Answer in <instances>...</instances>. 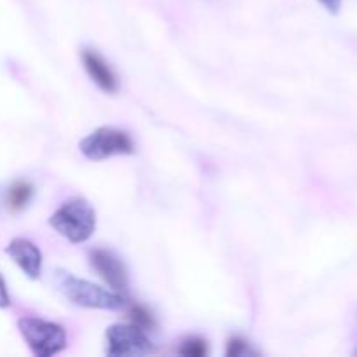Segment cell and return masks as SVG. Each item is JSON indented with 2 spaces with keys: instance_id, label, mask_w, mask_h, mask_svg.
I'll use <instances>...</instances> for the list:
<instances>
[{
  "instance_id": "cell-11",
  "label": "cell",
  "mask_w": 357,
  "mask_h": 357,
  "mask_svg": "<svg viewBox=\"0 0 357 357\" xmlns=\"http://www.w3.org/2000/svg\"><path fill=\"white\" fill-rule=\"evenodd\" d=\"M178 354L185 357H206L209 354L208 342H206L204 338L199 337L187 338V340H183V344L180 345V349H178Z\"/></svg>"
},
{
  "instance_id": "cell-8",
  "label": "cell",
  "mask_w": 357,
  "mask_h": 357,
  "mask_svg": "<svg viewBox=\"0 0 357 357\" xmlns=\"http://www.w3.org/2000/svg\"><path fill=\"white\" fill-rule=\"evenodd\" d=\"M82 63L86 68L87 75L93 79V82L100 87L105 93H117L119 89V80L115 77L114 70L108 66V63L101 58L100 52L94 49H84L82 51Z\"/></svg>"
},
{
  "instance_id": "cell-2",
  "label": "cell",
  "mask_w": 357,
  "mask_h": 357,
  "mask_svg": "<svg viewBox=\"0 0 357 357\" xmlns=\"http://www.w3.org/2000/svg\"><path fill=\"white\" fill-rule=\"evenodd\" d=\"M49 225L73 244H82L91 239L96 230V213L84 197H73L63 202L52 216Z\"/></svg>"
},
{
  "instance_id": "cell-6",
  "label": "cell",
  "mask_w": 357,
  "mask_h": 357,
  "mask_svg": "<svg viewBox=\"0 0 357 357\" xmlns=\"http://www.w3.org/2000/svg\"><path fill=\"white\" fill-rule=\"evenodd\" d=\"M91 267L98 272L101 279L110 286L114 291L126 295L129 291V278L128 268L124 261L108 250H93L89 253Z\"/></svg>"
},
{
  "instance_id": "cell-7",
  "label": "cell",
  "mask_w": 357,
  "mask_h": 357,
  "mask_svg": "<svg viewBox=\"0 0 357 357\" xmlns=\"http://www.w3.org/2000/svg\"><path fill=\"white\" fill-rule=\"evenodd\" d=\"M10 260L24 272L30 279H38L42 274V253L31 241L13 239L6 248Z\"/></svg>"
},
{
  "instance_id": "cell-9",
  "label": "cell",
  "mask_w": 357,
  "mask_h": 357,
  "mask_svg": "<svg viewBox=\"0 0 357 357\" xmlns=\"http://www.w3.org/2000/svg\"><path fill=\"white\" fill-rule=\"evenodd\" d=\"M33 197V187L28 181H16L7 192V206L10 211H23Z\"/></svg>"
},
{
  "instance_id": "cell-13",
  "label": "cell",
  "mask_w": 357,
  "mask_h": 357,
  "mask_svg": "<svg viewBox=\"0 0 357 357\" xmlns=\"http://www.w3.org/2000/svg\"><path fill=\"white\" fill-rule=\"evenodd\" d=\"M10 305V296L7 293V286L3 279L0 278V309H7Z\"/></svg>"
},
{
  "instance_id": "cell-1",
  "label": "cell",
  "mask_w": 357,
  "mask_h": 357,
  "mask_svg": "<svg viewBox=\"0 0 357 357\" xmlns=\"http://www.w3.org/2000/svg\"><path fill=\"white\" fill-rule=\"evenodd\" d=\"M54 282L66 300L84 309L119 310L126 305V296L121 293L75 278L66 271H56Z\"/></svg>"
},
{
  "instance_id": "cell-12",
  "label": "cell",
  "mask_w": 357,
  "mask_h": 357,
  "mask_svg": "<svg viewBox=\"0 0 357 357\" xmlns=\"http://www.w3.org/2000/svg\"><path fill=\"white\" fill-rule=\"evenodd\" d=\"M227 357H251L258 356V351H255L248 342H244L243 338H230L229 344H227Z\"/></svg>"
},
{
  "instance_id": "cell-4",
  "label": "cell",
  "mask_w": 357,
  "mask_h": 357,
  "mask_svg": "<svg viewBox=\"0 0 357 357\" xmlns=\"http://www.w3.org/2000/svg\"><path fill=\"white\" fill-rule=\"evenodd\" d=\"M79 149L86 159L100 162L115 155H131L135 153L136 146L126 131L103 126L80 139Z\"/></svg>"
},
{
  "instance_id": "cell-14",
  "label": "cell",
  "mask_w": 357,
  "mask_h": 357,
  "mask_svg": "<svg viewBox=\"0 0 357 357\" xmlns=\"http://www.w3.org/2000/svg\"><path fill=\"white\" fill-rule=\"evenodd\" d=\"M324 6V9L330 14H338L342 9V0H319Z\"/></svg>"
},
{
  "instance_id": "cell-3",
  "label": "cell",
  "mask_w": 357,
  "mask_h": 357,
  "mask_svg": "<svg viewBox=\"0 0 357 357\" xmlns=\"http://www.w3.org/2000/svg\"><path fill=\"white\" fill-rule=\"evenodd\" d=\"M17 328L28 349L37 357H51L66 349V331L59 324L38 317H21Z\"/></svg>"
},
{
  "instance_id": "cell-5",
  "label": "cell",
  "mask_w": 357,
  "mask_h": 357,
  "mask_svg": "<svg viewBox=\"0 0 357 357\" xmlns=\"http://www.w3.org/2000/svg\"><path fill=\"white\" fill-rule=\"evenodd\" d=\"M107 354L110 357H136L155 352L146 331L135 324H112L107 330Z\"/></svg>"
},
{
  "instance_id": "cell-10",
  "label": "cell",
  "mask_w": 357,
  "mask_h": 357,
  "mask_svg": "<svg viewBox=\"0 0 357 357\" xmlns=\"http://www.w3.org/2000/svg\"><path fill=\"white\" fill-rule=\"evenodd\" d=\"M129 323L142 328L143 331H155L157 323L153 314L145 305H132L129 310Z\"/></svg>"
}]
</instances>
